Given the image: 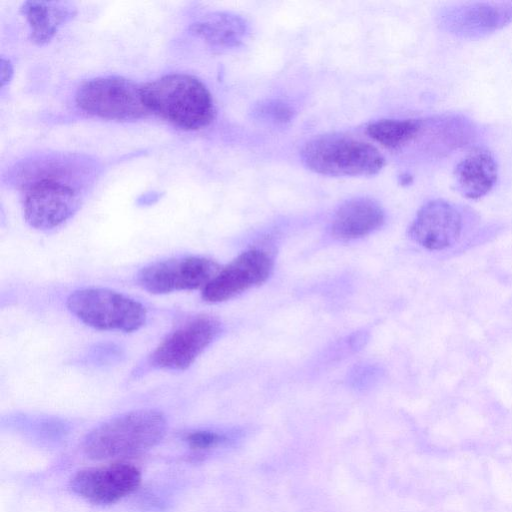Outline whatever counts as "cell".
<instances>
[{"label":"cell","mask_w":512,"mask_h":512,"mask_svg":"<svg viewBox=\"0 0 512 512\" xmlns=\"http://www.w3.org/2000/svg\"><path fill=\"white\" fill-rule=\"evenodd\" d=\"M98 170L96 161L87 156L49 153L18 162L7 180L20 193L25 221L34 229L48 231L80 209Z\"/></svg>","instance_id":"1"},{"label":"cell","mask_w":512,"mask_h":512,"mask_svg":"<svg viewBox=\"0 0 512 512\" xmlns=\"http://www.w3.org/2000/svg\"><path fill=\"white\" fill-rule=\"evenodd\" d=\"M142 92L150 113L183 130L203 129L214 119L212 95L193 75L166 74L143 84Z\"/></svg>","instance_id":"2"},{"label":"cell","mask_w":512,"mask_h":512,"mask_svg":"<svg viewBox=\"0 0 512 512\" xmlns=\"http://www.w3.org/2000/svg\"><path fill=\"white\" fill-rule=\"evenodd\" d=\"M166 429V418L158 410L126 412L91 430L83 441V451L94 460L141 453L157 445Z\"/></svg>","instance_id":"3"},{"label":"cell","mask_w":512,"mask_h":512,"mask_svg":"<svg viewBox=\"0 0 512 512\" xmlns=\"http://www.w3.org/2000/svg\"><path fill=\"white\" fill-rule=\"evenodd\" d=\"M300 156L306 168L331 177L371 176L385 165L375 146L342 134L312 138L304 144Z\"/></svg>","instance_id":"4"},{"label":"cell","mask_w":512,"mask_h":512,"mask_svg":"<svg viewBox=\"0 0 512 512\" xmlns=\"http://www.w3.org/2000/svg\"><path fill=\"white\" fill-rule=\"evenodd\" d=\"M68 310L84 324L98 330L133 332L146 322L139 301L107 288H84L69 295Z\"/></svg>","instance_id":"5"},{"label":"cell","mask_w":512,"mask_h":512,"mask_svg":"<svg viewBox=\"0 0 512 512\" xmlns=\"http://www.w3.org/2000/svg\"><path fill=\"white\" fill-rule=\"evenodd\" d=\"M75 103L84 113L107 120L131 121L150 114L142 85L121 76L84 81L76 91Z\"/></svg>","instance_id":"6"},{"label":"cell","mask_w":512,"mask_h":512,"mask_svg":"<svg viewBox=\"0 0 512 512\" xmlns=\"http://www.w3.org/2000/svg\"><path fill=\"white\" fill-rule=\"evenodd\" d=\"M221 323L209 315L185 320L170 332L149 356L158 369L185 370L221 333Z\"/></svg>","instance_id":"7"},{"label":"cell","mask_w":512,"mask_h":512,"mask_svg":"<svg viewBox=\"0 0 512 512\" xmlns=\"http://www.w3.org/2000/svg\"><path fill=\"white\" fill-rule=\"evenodd\" d=\"M215 261L200 256L169 258L151 263L137 275L138 284L152 294L204 288L220 271Z\"/></svg>","instance_id":"8"},{"label":"cell","mask_w":512,"mask_h":512,"mask_svg":"<svg viewBox=\"0 0 512 512\" xmlns=\"http://www.w3.org/2000/svg\"><path fill=\"white\" fill-rule=\"evenodd\" d=\"M440 26L457 37L477 39L503 28L512 21V1L451 3L438 15Z\"/></svg>","instance_id":"9"},{"label":"cell","mask_w":512,"mask_h":512,"mask_svg":"<svg viewBox=\"0 0 512 512\" xmlns=\"http://www.w3.org/2000/svg\"><path fill=\"white\" fill-rule=\"evenodd\" d=\"M140 483L141 472L136 466L118 462L78 471L69 487L90 503L108 505L133 493Z\"/></svg>","instance_id":"10"},{"label":"cell","mask_w":512,"mask_h":512,"mask_svg":"<svg viewBox=\"0 0 512 512\" xmlns=\"http://www.w3.org/2000/svg\"><path fill=\"white\" fill-rule=\"evenodd\" d=\"M272 269L273 260L266 251L257 248L247 250L220 269L203 288L202 298L209 303L229 300L265 282Z\"/></svg>","instance_id":"11"},{"label":"cell","mask_w":512,"mask_h":512,"mask_svg":"<svg viewBox=\"0 0 512 512\" xmlns=\"http://www.w3.org/2000/svg\"><path fill=\"white\" fill-rule=\"evenodd\" d=\"M462 229L463 215L459 207L444 199H433L417 211L408 235L420 246L439 251L453 246Z\"/></svg>","instance_id":"12"},{"label":"cell","mask_w":512,"mask_h":512,"mask_svg":"<svg viewBox=\"0 0 512 512\" xmlns=\"http://www.w3.org/2000/svg\"><path fill=\"white\" fill-rule=\"evenodd\" d=\"M497 179V160L489 149L482 146L470 149L453 170L455 189L468 199H479L487 195Z\"/></svg>","instance_id":"13"},{"label":"cell","mask_w":512,"mask_h":512,"mask_svg":"<svg viewBox=\"0 0 512 512\" xmlns=\"http://www.w3.org/2000/svg\"><path fill=\"white\" fill-rule=\"evenodd\" d=\"M384 219V211L377 201L356 197L347 200L335 211L330 232L336 239L353 240L380 228Z\"/></svg>","instance_id":"14"},{"label":"cell","mask_w":512,"mask_h":512,"mask_svg":"<svg viewBox=\"0 0 512 512\" xmlns=\"http://www.w3.org/2000/svg\"><path fill=\"white\" fill-rule=\"evenodd\" d=\"M29 29L30 39L37 45L49 43L58 29L76 15L67 2L25 1L20 8Z\"/></svg>","instance_id":"15"},{"label":"cell","mask_w":512,"mask_h":512,"mask_svg":"<svg viewBox=\"0 0 512 512\" xmlns=\"http://www.w3.org/2000/svg\"><path fill=\"white\" fill-rule=\"evenodd\" d=\"M189 32L214 48H234L246 38L248 28L240 16L227 12L204 15L189 25Z\"/></svg>","instance_id":"16"},{"label":"cell","mask_w":512,"mask_h":512,"mask_svg":"<svg viewBox=\"0 0 512 512\" xmlns=\"http://www.w3.org/2000/svg\"><path fill=\"white\" fill-rule=\"evenodd\" d=\"M426 119H381L367 126V134L381 146L399 149L417 139L425 128Z\"/></svg>","instance_id":"17"},{"label":"cell","mask_w":512,"mask_h":512,"mask_svg":"<svg viewBox=\"0 0 512 512\" xmlns=\"http://www.w3.org/2000/svg\"><path fill=\"white\" fill-rule=\"evenodd\" d=\"M253 115L256 119L266 123L285 125L294 118L295 111L284 101L265 100L255 105Z\"/></svg>","instance_id":"18"},{"label":"cell","mask_w":512,"mask_h":512,"mask_svg":"<svg viewBox=\"0 0 512 512\" xmlns=\"http://www.w3.org/2000/svg\"><path fill=\"white\" fill-rule=\"evenodd\" d=\"M183 439L191 449L199 451L217 447L227 440L224 435L208 430L187 432Z\"/></svg>","instance_id":"19"},{"label":"cell","mask_w":512,"mask_h":512,"mask_svg":"<svg viewBox=\"0 0 512 512\" xmlns=\"http://www.w3.org/2000/svg\"><path fill=\"white\" fill-rule=\"evenodd\" d=\"M1 87L5 88L6 85L11 81L14 73L13 65L9 59L1 57Z\"/></svg>","instance_id":"20"}]
</instances>
